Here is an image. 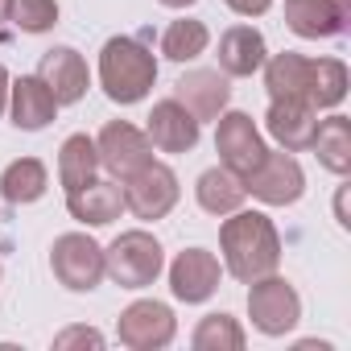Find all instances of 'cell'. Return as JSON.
Wrapping results in <instances>:
<instances>
[{
	"label": "cell",
	"instance_id": "cell-23",
	"mask_svg": "<svg viewBox=\"0 0 351 351\" xmlns=\"http://www.w3.org/2000/svg\"><path fill=\"white\" fill-rule=\"evenodd\" d=\"M50 186V173L38 157H17L5 165V173H0V195H5L13 207H25V203H38Z\"/></svg>",
	"mask_w": 351,
	"mask_h": 351
},
{
	"label": "cell",
	"instance_id": "cell-28",
	"mask_svg": "<svg viewBox=\"0 0 351 351\" xmlns=\"http://www.w3.org/2000/svg\"><path fill=\"white\" fill-rule=\"evenodd\" d=\"M9 21L21 34H50L58 25V0H9Z\"/></svg>",
	"mask_w": 351,
	"mask_h": 351
},
{
	"label": "cell",
	"instance_id": "cell-11",
	"mask_svg": "<svg viewBox=\"0 0 351 351\" xmlns=\"http://www.w3.org/2000/svg\"><path fill=\"white\" fill-rule=\"evenodd\" d=\"M219 277H223V265L207 248H182L178 256H173V265H169V289L186 306L207 302L219 289Z\"/></svg>",
	"mask_w": 351,
	"mask_h": 351
},
{
	"label": "cell",
	"instance_id": "cell-30",
	"mask_svg": "<svg viewBox=\"0 0 351 351\" xmlns=\"http://www.w3.org/2000/svg\"><path fill=\"white\" fill-rule=\"evenodd\" d=\"M269 5L273 0H228V9L240 17H261V13H269Z\"/></svg>",
	"mask_w": 351,
	"mask_h": 351
},
{
	"label": "cell",
	"instance_id": "cell-32",
	"mask_svg": "<svg viewBox=\"0 0 351 351\" xmlns=\"http://www.w3.org/2000/svg\"><path fill=\"white\" fill-rule=\"evenodd\" d=\"M9 83H13V79H9V71L0 66V116H5V108H9Z\"/></svg>",
	"mask_w": 351,
	"mask_h": 351
},
{
	"label": "cell",
	"instance_id": "cell-6",
	"mask_svg": "<svg viewBox=\"0 0 351 351\" xmlns=\"http://www.w3.org/2000/svg\"><path fill=\"white\" fill-rule=\"evenodd\" d=\"M50 269L71 293H91L104 281V248L87 232H66L50 248Z\"/></svg>",
	"mask_w": 351,
	"mask_h": 351
},
{
	"label": "cell",
	"instance_id": "cell-25",
	"mask_svg": "<svg viewBox=\"0 0 351 351\" xmlns=\"http://www.w3.org/2000/svg\"><path fill=\"white\" fill-rule=\"evenodd\" d=\"M211 42V29L195 17H182V21H169V29L161 34V54L169 62H195Z\"/></svg>",
	"mask_w": 351,
	"mask_h": 351
},
{
	"label": "cell",
	"instance_id": "cell-27",
	"mask_svg": "<svg viewBox=\"0 0 351 351\" xmlns=\"http://www.w3.org/2000/svg\"><path fill=\"white\" fill-rule=\"evenodd\" d=\"M195 351H244V326L232 318V314H207L195 335H191Z\"/></svg>",
	"mask_w": 351,
	"mask_h": 351
},
{
	"label": "cell",
	"instance_id": "cell-21",
	"mask_svg": "<svg viewBox=\"0 0 351 351\" xmlns=\"http://www.w3.org/2000/svg\"><path fill=\"white\" fill-rule=\"evenodd\" d=\"M195 199H199V207H203L207 215H232V211L244 207L248 191H244V178H240L236 169H228V165H211V169L199 173Z\"/></svg>",
	"mask_w": 351,
	"mask_h": 351
},
{
	"label": "cell",
	"instance_id": "cell-4",
	"mask_svg": "<svg viewBox=\"0 0 351 351\" xmlns=\"http://www.w3.org/2000/svg\"><path fill=\"white\" fill-rule=\"evenodd\" d=\"M120 195H124V211H132L145 223H157V219H165L173 207H178L182 186H178V173H173L169 165L149 161L145 169H136L132 178L120 182Z\"/></svg>",
	"mask_w": 351,
	"mask_h": 351
},
{
	"label": "cell",
	"instance_id": "cell-3",
	"mask_svg": "<svg viewBox=\"0 0 351 351\" xmlns=\"http://www.w3.org/2000/svg\"><path fill=\"white\" fill-rule=\"evenodd\" d=\"M165 269V248L149 232H120L104 248V277H112L120 289H145L161 277Z\"/></svg>",
	"mask_w": 351,
	"mask_h": 351
},
{
	"label": "cell",
	"instance_id": "cell-20",
	"mask_svg": "<svg viewBox=\"0 0 351 351\" xmlns=\"http://www.w3.org/2000/svg\"><path fill=\"white\" fill-rule=\"evenodd\" d=\"M9 99H13V124L21 132H42L54 116H58V99L50 95V87L38 75H21L9 83Z\"/></svg>",
	"mask_w": 351,
	"mask_h": 351
},
{
	"label": "cell",
	"instance_id": "cell-7",
	"mask_svg": "<svg viewBox=\"0 0 351 351\" xmlns=\"http://www.w3.org/2000/svg\"><path fill=\"white\" fill-rule=\"evenodd\" d=\"M244 191L265 207H293L306 195V173L293 153H265L252 173H244Z\"/></svg>",
	"mask_w": 351,
	"mask_h": 351
},
{
	"label": "cell",
	"instance_id": "cell-17",
	"mask_svg": "<svg viewBox=\"0 0 351 351\" xmlns=\"http://www.w3.org/2000/svg\"><path fill=\"white\" fill-rule=\"evenodd\" d=\"M265 87H269V99H293V104H310V79H314V58L306 54H273L265 58Z\"/></svg>",
	"mask_w": 351,
	"mask_h": 351
},
{
	"label": "cell",
	"instance_id": "cell-14",
	"mask_svg": "<svg viewBox=\"0 0 351 351\" xmlns=\"http://www.w3.org/2000/svg\"><path fill=\"white\" fill-rule=\"evenodd\" d=\"M199 128H203V124L169 95V99L153 104L145 136H149L153 149H161V153H191V149L199 145Z\"/></svg>",
	"mask_w": 351,
	"mask_h": 351
},
{
	"label": "cell",
	"instance_id": "cell-16",
	"mask_svg": "<svg viewBox=\"0 0 351 351\" xmlns=\"http://www.w3.org/2000/svg\"><path fill=\"white\" fill-rule=\"evenodd\" d=\"M265 128H269V136H273L285 153H302V149H310V141H314L318 112H314L310 104L273 99L269 112H265Z\"/></svg>",
	"mask_w": 351,
	"mask_h": 351
},
{
	"label": "cell",
	"instance_id": "cell-22",
	"mask_svg": "<svg viewBox=\"0 0 351 351\" xmlns=\"http://www.w3.org/2000/svg\"><path fill=\"white\" fill-rule=\"evenodd\" d=\"M95 173H99V149H95V141L87 132L66 136L62 149H58V182H62V191L66 195L79 191L83 182L95 178Z\"/></svg>",
	"mask_w": 351,
	"mask_h": 351
},
{
	"label": "cell",
	"instance_id": "cell-33",
	"mask_svg": "<svg viewBox=\"0 0 351 351\" xmlns=\"http://www.w3.org/2000/svg\"><path fill=\"white\" fill-rule=\"evenodd\" d=\"M157 5H165V9H191L195 0H157Z\"/></svg>",
	"mask_w": 351,
	"mask_h": 351
},
{
	"label": "cell",
	"instance_id": "cell-26",
	"mask_svg": "<svg viewBox=\"0 0 351 351\" xmlns=\"http://www.w3.org/2000/svg\"><path fill=\"white\" fill-rule=\"evenodd\" d=\"M347 99V66L339 58H314V79H310V108L326 112Z\"/></svg>",
	"mask_w": 351,
	"mask_h": 351
},
{
	"label": "cell",
	"instance_id": "cell-24",
	"mask_svg": "<svg viewBox=\"0 0 351 351\" xmlns=\"http://www.w3.org/2000/svg\"><path fill=\"white\" fill-rule=\"evenodd\" d=\"M310 149L318 153V161H322L330 173H339V178H343V173H351V120H347V116H326V120H318Z\"/></svg>",
	"mask_w": 351,
	"mask_h": 351
},
{
	"label": "cell",
	"instance_id": "cell-34",
	"mask_svg": "<svg viewBox=\"0 0 351 351\" xmlns=\"http://www.w3.org/2000/svg\"><path fill=\"white\" fill-rule=\"evenodd\" d=\"M0 21H9V0H0Z\"/></svg>",
	"mask_w": 351,
	"mask_h": 351
},
{
	"label": "cell",
	"instance_id": "cell-19",
	"mask_svg": "<svg viewBox=\"0 0 351 351\" xmlns=\"http://www.w3.org/2000/svg\"><path fill=\"white\" fill-rule=\"evenodd\" d=\"M269 58V46H265V34L252 29V25H232L223 38H219V71L228 79H248L265 66Z\"/></svg>",
	"mask_w": 351,
	"mask_h": 351
},
{
	"label": "cell",
	"instance_id": "cell-5",
	"mask_svg": "<svg viewBox=\"0 0 351 351\" xmlns=\"http://www.w3.org/2000/svg\"><path fill=\"white\" fill-rule=\"evenodd\" d=\"M248 318H252V326H256L261 335H269V339L289 335V330L298 326V318H302V298H298V289H293L285 277H277V273L256 277V281H248Z\"/></svg>",
	"mask_w": 351,
	"mask_h": 351
},
{
	"label": "cell",
	"instance_id": "cell-12",
	"mask_svg": "<svg viewBox=\"0 0 351 351\" xmlns=\"http://www.w3.org/2000/svg\"><path fill=\"white\" fill-rule=\"evenodd\" d=\"M38 79L50 87V95L58 99V108H62V104H79V99L87 95V87H91L87 62H83V54H79L75 46H54V50H46L42 62H38Z\"/></svg>",
	"mask_w": 351,
	"mask_h": 351
},
{
	"label": "cell",
	"instance_id": "cell-13",
	"mask_svg": "<svg viewBox=\"0 0 351 351\" xmlns=\"http://www.w3.org/2000/svg\"><path fill=\"white\" fill-rule=\"evenodd\" d=\"M173 99L203 124V120H219V112H228L232 87H228L223 71H186L173 83Z\"/></svg>",
	"mask_w": 351,
	"mask_h": 351
},
{
	"label": "cell",
	"instance_id": "cell-2",
	"mask_svg": "<svg viewBox=\"0 0 351 351\" xmlns=\"http://www.w3.org/2000/svg\"><path fill=\"white\" fill-rule=\"evenodd\" d=\"M157 83V58L136 38H108L99 50V87L112 104H141Z\"/></svg>",
	"mask_w": 351,
	"mask_h": 351
},
{
	"label": "cell",
	"instance_id": "cell-8",
	"mask_svg": "<svg viewBox=\"0 0 351 351\" xmlns=\"http://www.w3.org/2000/svg\"><path fill=\"white\" fill-rule=\"evenodd\" d=\"M116 335L124 347L132 351H161L173 343V335H178V318H173V310L157 298H141L132 302L120 322H116Z\"/></svg>",
	"mask_w": 351,
	"mask_h": 351
},
{
	"label": "cell",
	"instance_id": "cell-18",
	"mask_svg": "<svg viewBox=\"0 0 351 351\" xmlns=\"http://www.w3.org/2000/svg\"><path fill=\"white\" fill-rule=\"evenodd\" d=\"M66 211H71L79 223H87V228H108V223H116L120 211H124L120 182H104V178L83 182L79 191L66 195Z\"/></svg>",
	"mask_w": 351,
	"mask_h": 351
},
{
	"label": "cell",
	"instance_id": "cell-1",
	"mask_svg": "<svg viewBox=\"0 0 351 351\" xmlns=\"http://www.w3.org/2000/svg\"><path fill=\"white\" fill-rule=\"evenodd\" d=\"M219 248H223L228 273L244 285L277 273L281 265V236L273 219L261 211H232V219H223L219 228Z\"/></svg>",
	"mask_w": 351,
	"mask_h": 351
},
{
	"label": "cell",
	"instance_id": "cell-31",
	"mask_svg": "<svg viewBox=\"0 0 351 351\" xmlns=\"http://www.w3.org/2000/svg\"><path fill=\"white\" fill-rule=\"evenodd\" d=\"M335 215H339V228H351V219H347V191H339V199H335Z\"/></svg>",
	"mask_w": 351,
	"mask_h": 351
},
{
	"label": "cell",
	"instance_id": "cell-9",
	"mask_svg": "<svg viewBox=\"0 0 351 351\" xmlns=\"http://www.w3.org/2000/svg\"><path fill=\"white\" fill-rule=\"evenodd\" d=\"M95 149H99V165L112 173L116 182L132 178L136 169H145V165L153 161V141H149L136 124H128V120L104 124L99 136H95Z\"/></svg>",
	"mask_w": 351,
	"mask_h": 351
},
{
	"label": "cell",
	"instance_id": "cell-29",
	"mask_svg": "<svg viewBox=\"0 0 351 351\" xmlns=\"http://www.w3.org/2000/svg\"><path fill=\"white\" fill-rule=\"evenodd\" d=\"M54 347L66 351V347H104V335L91 330V326H66L62 335H54Z\"/></svg>",
	"mask_w": 351,
	"mask_h": 351
},
{
	"label": "cell",
	"instance_id": "cell-10",
	"mask_svg": "<svg viewBox=\"0 0 351 351\" xmlns=\"http://www.w3.org/2000/svg\"><path fill=\"white\" fill-rule=\"evenodd\" d=\"M215 153L228 169H236L240 178L252 173L261 165V157L269 153L265 149V136L256 132V120L248 112H219V128H215Z\"/></svg>",
	"mask_w": 351,
	"mask_h": 351
},
{
	"label": "cell",
	"instance_id": "cell-15",
	"mask_svg": "<svg viewBox=\"0 0 351 351\" xmlns=\"http://www.w3.org/2000/svg\"><path fill=\"white\" fill-rule=\"evenodd\" d=\"M347 9L343 0H285V25L306 42H326L347 29Z\"/></svg>",
	"mask_w": 351,
	"mask_h": 351
}]
</instances>
